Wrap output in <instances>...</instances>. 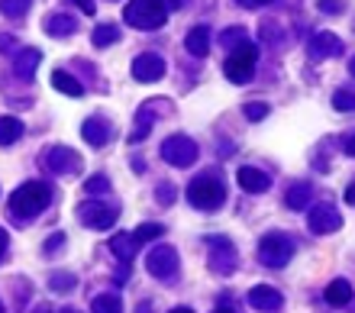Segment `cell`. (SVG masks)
Masks as SVG:
<instances>
[{
  "label": "cell",
  "instance_id": "d6a6232c",
  "mask_svg": "<svg viewBox=\"0 0 355 313\" xmlns=\"http://www.w3.org/2000/svg\"><path fill=\"white\" fill-rule=\"evenodd\" d=\"M162 232H165L162 223H142L139 230H136V236H139V242H149V239H159Z\"/></svg>",
  "mask_w": 355,
  "mask_h": 313
},
{
  "label": "cell",
  "instance_id": "9a60e30c",
  "mask_svg": "<svg viewBox=\"0 0 355 313\" xmlns=\"http://www.w3.org/2000/svg\"><path fill=\"white\" fill-rule=\"evenodd\" d=\"M110 136H113V126H110V120H103V117H87V120L81 123V139H85L87 146L101 149L110 142Z\"/></svg>",
  "mask_w": 355,
  "mask_h": 313
},
{
  "label": "cell",
  "instance_id": "44dd1931",
  "mask_svg": "<svg viewBox=\"0 0 355 313\" xmlns=\"http://www.w3.org/2000/svg\"><path fill=\"white\" fill-rule=\"evenodd\" d=\"M136 249H139V236H136V232H120V236L110 239V252L116 258H123V262H130V258L136 255Z\"/></svg>",
  "mask_w": 355,
  "mask_h": 313
},
{
  "label": "cell",
  "instance_id": "d6986e66",
  "mask_svg": "<svg viewBox=\"0 0 355 313\" xmlns=\"http://www.w3.org/2000/svg\"><path fill=\"white\" fill-rule=\"evenodd\" d=\"M184 49L194 58H207V52H210V29L194 26L191 33H187V39H184Z\"/></svg>",
  "mask_w": 355,
  "mask_h": 313
},
{
  "label": "cell",
  "instance_id": "52a82bcc",
  "mask_svg": "<svg viewBox=\"0 0 355 313\" xmlns=\"http://www.w3.org/2000/svg\"><path fill=\"white\" fill-rule=\"evenodd\" d=\"M162 158L168 162L171 168H191L197 162V142L191 136H184V133H175V136H168L165 142H162Z\"/></svg>",
  "mask_w": 355,
  "mask_h": 313
},
{
  "label": "cell",
  "instance_id": "60d3db41",
  "mask_svg": "<svg viewBox=\"0 0 355 313\" xmlns=\"http://www.w3.org/2000/svg\"><path fill=\"white\" fill-rule=\"evenodd\" d=\"M346 155H352V158H355V133L346 139Z\"/></svg>",
  "mask_w": 355,
  "mask_h": 313
},
{
  "label": "cell",
  "instance_id": "cb8c5ba5",
  "mask_svg": "<svg viewBox=\"0 0 355 313\" xmlns=\"http://www.w3.org/2000/svg\"><path fill=\"white\" fill-rule=\"evenodd\" d=\"M310 197H313V187H310L307 181H297V185L288 187V197H284V201H288L291 210H307Z\"/></svg>",
  "mask_w": 355,
  "mask_h": 313
},
{
  "label": "cell",
  "instance_id": "e575fe53",
  "mask_svg": "<svg viewBox=\"0 0 355 313\" xmlns=\"http://www.w3.org/2000/svg\"><path fill=\"white\" fill-rule=\"evenodd\" d=\"M346 3L343 0H320V13H343Z\"/></svg>",
  "mask_w": 355,
  "mask_h": 313
},
{
  "label": "cell",
  "instance_id": "f35d334b",
  "mask_svg": "<svg viewBox=\"0 0 355 313\" xmlns=\"http://www.w3.org/2000/svg\"><path fill=\"white\" fill-rule=\"evenodd\" d=\"M7 246H10V239H7V232L0 230V262H3V255H7Z\"/></svg>",
  "mask_w": 355,
  "mask_h": 313
},
{
  "label": "cell",
  "instance_id": "ba28073f",
  "mask_svg": "<svg viewBox=\"0 0 355 313\" xmlns=\"http://www.w3.org/2000/svg\"><path fill=\"white\" fill-rule=\"evenodd\" d=\"M42 168L49 175H75L81 171V155L68 146H49L42 152Z\"/></svg>",
  "mask_w": 355,
  "mask_h": 313
},
{
  "label": "cell",
  "instance_id": "8992f818",
  "mask_svg": "<svg viewBox=\"0 0 355 313\" xmlns=\"http://www.w3.org/2000/svg\"><path fill=\"white\" fill-rule=\"evenodd\" d=\"M207 246V265L214 275H223L230 278L236 271V246L226 236H207L204 239Z\"/></svg>",
  "mask_w": 355,
  "mask_h": 313
},
{
  "label": "cell",
  "instance_id": "7dc6e473",
  "mask_svg": "<svg viewBox=\"0 0 355 313\" xmlns=\"http://www.w3.org/2000/svg\"><path fill=\"white\" fill-rule=\"evenodd\" d=\"M349 74H352V78H355V58H352V62H349Z\"/></svg>",
  "mask_w": 355,
  "mask_h": 313
},
{
  "label": "cell",
  "instance_id": "3957f363",
  "mask_svg": "<svg viewBox=\"0 0 355 313\" xmlns=\"http://www.w3.org/2000/svg\"><path fill=\"white\" fill-rule=\"evenodd\" d=\"M187 201L194 203L197 210H216V207H223L226 201V185L214 171H207V175H197L191 185H187Z\"/></svg>",
  "mask_w": 355,
  "mask_h": 313
},
{
  "label": "cell",
  "instance_id": "5b68a950",
  "mask_svg": "<svg viewBox=\"0 0 355 313\" xmlns=\"http://www.w3.org/2000/svg\"><path fill=\"white\" fill-rule=\"evenodd\" d=\"M294 252H297V246H294V239L284 236V232H268V236H262V242H259V262H262L265 268H284L291 258H294Z\"/></svg>",
  "mask_w": 355,
  "mask_h": 313
},
{
  "label": "cell",
  "instance_id": "d590c367",
  "mask_svg": "<svg viewBox=\"0 0 355 313\" xmlns=\"http://www.w3.org/2000/svg\"><path fill=\"white\" fill-rule=\"evenodd\" d=\"M62 246H65V232H55V236H52V239H49L42 249H46V255H52V252H58Z\"/></svg>",
  "mask_w": 355,
  "mask_h": 313
},
{
  "label": "cell",
  "instance_id": "836d02e7",
  "mask_svg": "<svg viewBox=\"0 0 355 313\" xmlns=\"http://www.w3.org/2000/svg\"><path fill=\"white\" fill-rule=\"evenodd\" d=\"M265 117H268V103H262V101H252V103H245V120L259 123V120H265Z\"/></svg>",
  "mask_w": 355,
  "mask_h": 313
},
{
  "label": "cell",
  "instance_id": "4dcf8cb0",
  "mask_svg": "<svg viewBox=\"0 0 355 313\" xmlns=\"http://www.w3.org/2000/svg\"><path fill=\"white\" fill-rule=\"evenodd\" d=\"M85 191L91 194V197H97V194H110V181H107L103 175H94V178L85 181Z\"/></svg>",
  "mask_w": 355,
  "mask_h": 313
},
{
  "label": "cell",
  "instance_id": "7bdbcfd3",
  "mask_svg": "<svg viewBox=\"0 0 355 313\" xmlns=\"http://www.w3.org/2000/svg\"><path fill=\"white\" fill-rule=\"evenodd\" d=\"M52 310H55V307H49V304H39V307H36V310H33V313H52Z\"/></svg>",
  "mask_w": 355,
  "mask_h": 313
},
{
  "label": "cell",
  "instance_id": "7c38bea8",
  "mask_svg": "<svg viewBox=\"0 0 355 313\" xmlns=\"http://www.w3.org/2000/svg\"><path fill=\"white\" fill-rule=\"evenodd\" d=\"M132 78L139 84H155L165 78V58L155 56V52H146L132 62Z\"/></svg>",
  "mask_w": 355,
  "mask_h": 313
},
{
  "label": "cell",
  "instance_id": "ab89813d",
  "mask_svg": "<svg viewBox=\"0 0 355 313\" xmlns=\"http://www.w3.org/2000/svg\"><path fill=\"white\" fill-rule=\"evenodd\" d=\"M243 7H249V10H255V7H265V3H271V0H239Z\"/></svg>",
  "mask_w": 355,
  "mask_h": 313
},
{
  "label": "cell",
  "instance_id": "603a6c76",
  "mask_svg": "<svg viewBox=\"0 0 355 313\" xmlns=\"http://www.w3.org/2000/svg\"><path fill=\"white\" fill-rule=\"evenodd\" d=\"M52 87L62 91V94H68V97H81V94H85V84L68 71H52Z\"/></svg>",
  "mask_w": 355,
  "mask_h": 313
},
{
  "label": "cell",
  "instance_id": "d4e9b609",
  "mask_svg": "<svg viewBox=\"0 0 355 313\" xmlns=\"http://www.w3.org/2000/svg\"><path fill=\"white\" fill-rule=\"evenodd\" d=\"M91 42L97 49H107L113 42H120V26H113V23H101V26L91 33Z\"/></svg>",
  "mask_w": 355,
  "mask_h": 313
},
{
  "label": "cell",
  "instance_id": "681fc988",
  "mask_svg": "<svg viewBox=\"0 0 355 313\" xmlns=\"http://www.w3.org/2000/svg\"><path fill=\"white\" fill-rule=\"evenodd\" d=\"M62 313H78V310H62Z\"/></svg>",
  "mask_w": 355,
  "mask_h": 313
},
{
  "label": "cell",
  "instance_id": "2e32d148",
  "mask_svg": "<svg viewBox=\"0 0 355 313\" xmlns=\"http://www.w3.org/2000/svg\"><path fill=\"white\" fill-rule=\"evenodd\" d=\"M236 181H239V187H243L245 194H265L271 187V178L265 175L262 168H252V165L239 168V171H236Z\"/></svg>",
  "mask_w": 355,
  "mask_h": 313
},
{
  "label": "cell",
  "instance_id": "4fadbf2b",
  "mask_svg": "<svg viewBox=\"0 0 355 313\" xmlns=\"http://www.w3.org/2000/svg\"><path fill=\"white\" fill-rule=\"evenodd\" d=\"M249 307L259 313H275L284 307V297H281L278 287L271 285H255L252 291H249Z\"/></svg>",
  "mask_w": 355,
  "mask_h": 313
},
{
  "label": "cell",
  "instance_id": "74e56055",
  "mask_svg": "<svg viewBox=\"0 0 355 313\" xmlns=\"http://www.w3.org/2000/svg\"><path fill=\"white\" fill-rule=\"evenodd\" d=\"M75 3L81 7V13H87V17H94V10H97L94 7V0H75Z\"/></svg>",
  "mask_w": 355,
  "mask_h": 313
},
{
  "label": "cell",
  "instance_id": "f546056e",
  "mask_svg": "<svg viewBox=\"0 0 355 313\" xmlns=\"http://www.w3.org/2000/svg\"><path fill=\"white\" fill-rule=\"evenodd\" d=\"M333 107L339 113H352L355 110V94L352 91H336L333 94Z\"/></svg>",
  "mask_w": 355,
  "mask_h": 313
},
{
  "label": "cell",
  "instance_id": "1f68e13d",
  "mask_svg": "<svg viewBox=\"0 0 355 313\" xmlns=\"http://www.w3.org/2000/svg\"><path fill=\"white\" fill-rule=\"evenodd\" d=\"M220 42H223V49L230 52V49H236L239 42H245V33L239 26H233V29H223V36H220Z\"/></svg>",
  "mask_w": 355,
  "mask_h": 313
},
{
  "label": "cell",
  "instance_id": "83f0119b",
  "mask_svg": "<svg viewBox=\"0 0 355 313\" xmlns=\"http://www.w3.org/2000/svg\"><path fill=\"white\" fill-rule=\"evenodd\" d=\"M33 7V0H0V13L7 19H23Z\"/></svg>",
  "mask_w": 355,
  "mask_h": 313
},
{
  "label": "cell",
  "instance_id": "ac0fdd59",
  "mask_svg": "<svg viewBox=\"0 0 355 313\" xmlns=\"http://www.w3.org/2000/svg\"><path fill=\"white\" fill-rule=\"evenodd\" d=\"M39 62H42V52H39V49H19L17 58H13V71H17L19 78H33Z\"/></svg>",
  "mask_w": 355,
  "mask_h": 313
},
{
  "label": "cell",
  "instance_id": "277c9868",
  "mask_svg": "<svg viewBox=\"0 0 355 313\" xmlns=\"http://www.w3.org/2000/svg\"><path fill=\"white\" fill-rule=\"evenodd\" d=\"M255 62H259V49L245 39V42H239L236 49H230V56H226V62H223V74L233 84H245L255 71Z\"/></svg>",
  "mask_w": 355,
  "mask_h": 313
},
{
  "label": "cell",
  "instance_id": "7402d4cb",
  "mask_svg": "<svg viewBox=\"0 0 355 313\" xmlns=\"http://www.w3.org/2000/svg\"><path fill=\"white\" fill-rule=\"evenodd\" d=\"M152 123H155V110H152V101H149L136 113V126H132V133H130V142H142V139L152 133Z\"/></svg>",
  "mask_w": 355,
  "mask_h": 313
},
{
  "label": "cell",
  "instance_id": "f907efd6",
  "mask_svg": "<svg viewBox=\"0 0 355 313\" xmlns=\"http://www.w3.org/2000/svg\"><path fill=\"white\" fill-rule=\"evenodd\" d=\"M0 313H3V304H0Z\"/></svg>",
  "mask_w": 355,
  "mask_h": 313
},
{
  "label": "cell",
  "instance_id": "8d00e7d4",
  "mask_svg": "<svg viewBox=\"0 0 355 313\" xmlns=\"http://www.w3.org/2000/svg\"><path fill=\"white\" fill-rule=\"evenodd\" d=\"M171 197H175V191H171L168 185H159V201L162 203H171Z\"/></svg>",
  "mask_w": 355,
  "mask_h": 313
},
{
  "label": "cell",
  "instance_id": "ee69618b",
  "mask_svg": "<svg viewBox=\"0 0 355 313\" xmlns=\"http://www.w3.org/2000/svg\"><path fill=\"white\" fill-rule=\"evenodd\" d=\"M168 313H194L191 307H175V310H168Z\"/></svg>",
  "mask_w": 355,
  "mask_h": 313
},
{
  "label": "cell",
  "instance_id": "4316f807",
  "mask_svg": "<svg viewBox=\"0 0 355 313\" xmlns=\"http://www.w3.org/2000/svg\"><path fill=\"white\" fill-rule=\"evenodd\" d=\"M91 313H123V304L116 294H97L91 301Z\"/></svg>",
  "mask_w": 355,
  "mask_h": 313
},
{
  "label": "cell",
  "instance_id": "484cf974",
  "mask_svg": "<svg viewBox=\"0 0 355 313\" xmlns=\"http://www.w3.org/2000/svg\"><path fill=\"white\" fill-rule=\"evenodd\" d=\"M23 136V123L17 117H0V146H13Z\"/></svg>",
  "mask_w": 355,
  "mask_h": 313
},
{
  "label": "cell",
  "instance_id": "e0dca14e",
  "mask_svg": "<svg viewBox=\"0 0 355 313\" xmlns=\"http://www.w3.org/2000/svg\"><path fill=\"white\" fill-rule=\"evenodd\" d=\"M42 29H46V36H52V39H65L78 29V23L68 17V13H52V17H46Z\"/></svg>",
  "mask_w": 355,
  "mask_h": 313
},
{
  "label": "cell",
  "instance_id": "f1b7e54d",
  "mask_svg": "<svg viewBox=\"0 0 355 313\" xmlns=\"http://www.w3.org/2000/svg\"><path fill=\"white\" fill-rule=\"evenodd\" d=\"M75 285H78V281H75V275H71V271H55V275L49 278V287H52V291H58V294H68Z\"/></svg>",
  "mask_w": 355,
  "mask_h": 313
},
{
  "label": "cell",
  "instance_id": "b9f144b4",
  "mask_svg": "<svg viewBox=\"0 0 355 313\" xmlns=\"http://www.w3.org/2000/svg\"><path fill=\"white\" fill-rule=\"evenodd\" d=\"M0 49H13V39H10V36H0Z\"/></svg>",
  "mask_w": 355,
  "mask_h": 313
},
{
  "label": "cell",
  "instance_id": "9c48e42d",
  "mask_svg": "<svg viewBox=\"0 0 355 313\" xmlns=\"http://www.w3.org/2000/svg\"><path fill=\"white\" fill-rule=\"evenodd\" d=\"M78 220L85 223V226H91V230H110L113 223L120 220V207L85 201L81 207H78Z\"/></svg>",
  "mask_w": 355,
  "mask_h": 313
},
{
  "label": "cell",
  "instance_id": "5bb4252c",
  "mask_svg": "<svg viewBox=\"0 0 355 313\" xmlns=\"http://www.w3.org/2000/svg\"><path fill=\"white\" fill-rule=\"evenodd\" d=\"M307 52L313 62H327V58L343 56V39L333 36V33H317V36L307 42Z\"/></svg>",
  "mask_w": 355,
  "mask_h": 313
},
{
  "label": "cell",
  "instance_id": "30bf717a",
  "mask_svg": "<svg viewBox=\"0 0 355 313\" xmlns=\"http://www.w3.org/2000/svg\"><path fill=\"white\" fill-rule=\"evenodd\" d=\"M307 226L317 236H329V232H339L343 230V213L333 207V203H313L310 207V213H307Z\"/></svg>",
  "mask_w": 355,
  "mask_h": 313
},
{
  "label": "cell",
  "instance_id": "f6af8a7d",
  "mask_svg": "<svg viewBox=\"0 0 355 313\" xmlns=\"http://www.w3.org/2000/svg\"><path fill=\"white\" fill-rule=\"evenodd\" d=\"M346 201H349V203L355 201V187H349V191H346Z\"/></svg>",
  "mask_w": 355,
  "mask_h": 313
},
{
  "label": "cell",
  "instance_id": "8fae6325",
  "mask_svg": "<svg viewBox=\"0 0 355 313\" xmlns=\"http://www.w3.org/2000/svg\"><path fill=\"white\" fill-rule=\"evenodd\" d=\"M146 268H149L152 278H159V281H171L178 275V252L171 246H155L146 258Z\"/></svg>",
  "mask_w": 355,
  "mask_h": 313
},
{
  "label": "cell",
  "instance_id": "ffe728a7",
  "mask_svg": "<svg viewBox=\"0 0 355 313\" xmlns=\"http://www.w3.org/2000/svg\"><path fill=\"white\" fill-rule=\"evenodd\" d=\"M323 297H327V304H333V307H346V304H352L355 291H352V285H349L346 278H336L333 285H327Z\"/></svg>",
  "mask_w": 355,
  "mask_h": 313
},
{
  "label": "cell",
  "instance_id": "6da1fadb",
  "mask_svg": "<svg viewBox=\"0 0 355 313\" xmlns=\"http://www.w3.org/2000/svg\"><path fill=\"white\" fill-rule=\"evenodd\" d=\"M49 201H52V187L46 185V181H26L23 187H17V191L10 194V220L13 223H29L36 220L39 213L49 207Z\"/></svg>",
  "mask_w": 355,
  "mask_h": 313
},
{
  "label": "cell",
  "instance_id": "c3c4849f",
  "mask_svg": "<svg viewBox=\"0 0 355 313\" xmlns=\"http://www.w3.org/2000/svg\"><path fill=\"white\" fill-rule=\"evenodd\" d=\"M139 313H149V304H142V307H139Z\"/></svg>",
  "mask_w": 355,
  "mask_h": 313
},
{
  "label": "cell",
  "instance_id": "7a4b0ae2",
  "mask_svg": "<svg viewBox=\"0 0 355 313\" xmlns=\"http://www.w3.org/2000/svg\"><path fill=\"white\" fill-rule=\"evenodd\" d=\"M123 19H126V26L149 33V29L165 26V19H168V7H165L162 0H130Z\"/></svg>",
  "mask_w": 355,
  "mask_h": 313
},
{
  "label": "cell",
  "instance_id": "bcb514c9",
  "mask_svg": "<svg viewBox=\"0 0 355 313\" xmlns=\"http://www.w3.org/2000/svg\"><path fill=\"white\" fill-rule=\"evenodd\" d=\"M214 313H233V310H230V307H216Z\"/></svg>",
  "mask_w": 355,
  "mask_h": 313
}]
</instances>
